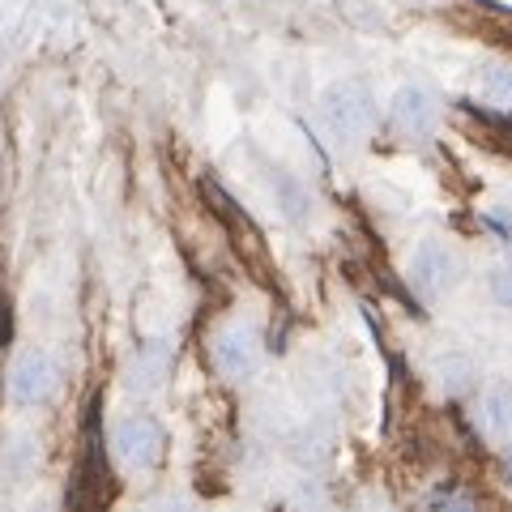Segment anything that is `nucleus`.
<instances>
[{
    "mask_svg": "<svg viewBox=\"0 0 512 512\" xmlns=\"http://www.w3.org/2000/svg\"><path fill=\"white\" fill-rule=\"evenodd\" d=\"M508 483H512V457H508Z\"/></svg>",
    "mask_w": 512,
    "mask_h": 512,
    "instance_id": "f8f14e48",
    "label": "nucleus"
},
{
    "mask_svg": "<svg viewBox=\"0 0 512 512\" xmlns=\"http://www.w3.org/2000/svg\"><path fill=\"white\" fill-rule=\"evenodd\" d=\"M320 124H325V133L338 141V146H346V150L363 146V141L376 133V99H372V90H367V82H359V77L333 82L320 94Z\"/></svg>",
    "mask_w": 512,
    "mask_h": 512,
    "instance_id": "f257e3e1",
    "label": "nucleus"
},
{
    "mask_svg": "<svg viewBox=\"0 0 512 512\" xmlns=\"http://www.w3.org/2000/svg\"><path fill=\"white\" fill-rule=\"evenodd\" d=\"M214 367L227 380H248L261 367V333L252 325H227L210 346Z\"/></svg>",
    "mask_w": 512,
    "mask_h": 512,
    "instance_id": "423d86ee",
    "label": "nucleus"
},
{
    "mask_svg": "<svg viewBox=\"0 0 512 512\" xmlns=\"http://www.w3.org/2000/svg\"><path fill=\"white\" fill-rule=\"evenodd\" d=\"M440 116H444V107L436 99V90H427V86H402L389 103V128L406 146H423V141L436 137Z\"/></svg>",
    "mask_w": 512,
    "mask_h": 512,
    "instance_id": "7ed1b4c3",
    "label": "nucleus"
},
{
    "mask_svg": "<svg viewBox=\"0 0 512 512\" xmlns=\"http://www.w3.org/2000/svg\"><path fill=\"white\" fill-rule=\"evenodd\" d=\"M470 133L483 150L500 154L512 163V111H495V107H466Z\"/></svg>",
    "mask_w": 512,
    "mask_h": 512,
    "instance_id": "0eeeda50",
    "label": "nucleus"
},
{
    "mask_svg": "<svg viewBox=\"0 0 512 512\" xmlns=\"http://www.w3.org/2000/svg\"><path fill=\"white\" fill-rule=\"evenodd\" d=\"M466 282V256L448 239H423L410 256V286L423 299H444Z\"/></svg>",
    "mask_w": 512,
    "mask_h": 512,
    "instance_id": "f03ea898",
    "label": "nucleus"
},
{
    "mask_svg": "<svg viewBox=\"0 0 512 512\" xmlns=\"http://www.w3.org/2000/svg\"><path fill=\"white\" fill-rule=\"evenodd\" d=\"M167 376V355L163 350H141V355L133 359V367H128V389L133 393H154L158 384H163Z\"/></svg>",
    "mask_w": 512,
    "mask_h": 512,
    "instance_id": "9d476101",
    "label": "nucleus"
},
{
    "mask_svg": "<svg viewBox=\"0 0 512 512\" xmlns=\"http://www.w3.org/2000/svg\"><path fill=\"white\" fill-rule=\"evenodd\" d=\"M474 90L483 107L512 111V64L508 60H483L474 64Z\"/></svg>",
    "mask_w": 512,
    "mask_h": 512,
    "instance_id": "6e6552de",
    "label": "nucleus"
},
{
    "mask_svg": "<svg viewBox=\"0 0 512 512\" xmlns=\"http://www.w3.org/2000/svg\"><path fill=\"white\" fill-rule=\"evenodd\" d=\"M5 384L18 406H43V402H52L60 389V367L43 346H26V350H18V359L9 363Z\"/></svg>",
    "mask_w": 512,
    "mask_h": 512,
    "instance_id": "20e7f679",
    "label": "nucleus"
},
{
    "mask_svg": "<svg viewBox=\"0 0 512 512\" xmlns=\"http://www.w3.org/2000/svg\"><path fill=\"white\" fill-rule=\"evenodd\" d=\"M487 291H491V299L500 303V308H508V312H512V252H504L500 261L491 265V274H487Z\"/></svg>",
    "mask_w": 512,
    "mask_h": 512,
    "instance_id": "9b49d317",
    "label": "nucleus"
},
{
    "mask_svg": "<svg viewBox=\"0 0 512 512\" xmlns=\"http://www.w3.org/2000/svg\"><path fill=\"white\" fill-rule=\"evenodd\" d=\"M111 444H116V457L124 461V466L154 470L158 461H163V453H167V431H163V423H158L154 414L137 410V414H124V419L116 423Z\"/></svg>",
    "mask_w": 512,
    "mask_h": 512,
    "instance_id": "39448f33",
    "label": "nucleus"
},
{
    "mask_svg": "<svg viewBox=\"0 0 512 512\" xmlns=\"http://www.w3.org/2000/svg\"><path fill=\"white\" fill-rule=\"evenodd\" d=\"M478 427L491 440H508L512 436V384H491L478 402Z\"/></svg>",
    "mask_w": 512,
    "mask_h": 512,
    "instance_id": "1a4fd4ad",
    "label": "nucleus"
}]
</instances>
